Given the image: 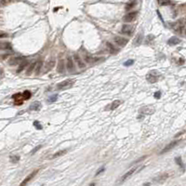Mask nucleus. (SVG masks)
I'll list each match as a JSON object with an SVG mask.
<instances>
[{
    "label": "nucleus",
    "mask_w": 186,
    "mask_h": 186,
    "mask_svg": "<svg viewBox=\"0 0 186 186\" xmlns=\"http://www.w3.org/2000/svg\"><path fill=\"white\" fill-rule=\"evenodd\" d=\"M66 67H67V70L69 72H74L75 71V65H74V61L72 60L71 57H68L67 58V63H66Z\"/></svg>",
    "instance_id": "obj_12"
},
{
    "label": "nucleus",
    "mask_w": 186,
    "mask_h": 186,
    "mask_svg": "<svg viewBox=\"0 0 186 186\" xmlns=\"http://www.w3.org/2000/svg\"><path fill=\"white\" fill-rule=\"evenodd\" d=\"M144 167H142V166H141V167H132L130 170H129L125 175L122 177V181H125L126 179H128L129 177H130L131 175H133L134 173H137L138 171H140L141 169H142Z\"/></svg>",
    "instance_id": "obj_4"
},
{
    "label": "nucleus",
    "mask_w": 186,
    "mask_h": 186,
    "mask_svg": "<svg viewBox=\"0 0 186 186\" xmlns=\"http://www.w3.org/2000/svg\"><path fill=\"white\" fill-rule=\"evenodd\" d=\"M102 171H104V167H100V168L99 169L98 171H97V173H96V176H98L99 174H100V173H101Z\"/></svg>",
    "instance_id": "obj_39"
},
{
    "label": "nucleus",
    "mask_w": 186,
    "mask_h": 186,
    "mask_svg": "<svg viewBox=\"0 0 186 186\" xmlns=\"http://www.w3.org/2000/svg\"><path fill=\"white\" fill-rule=\"evenodd\" d=\"M74 61H75V62L76 63V65L78 66L79 69H84V68H86V64H85L84 61H83L77 54L74 55Z\"/></svg>",
    "instance_id": "obj_7"
},
{
    "label": "nucleus",
    "mask_w": 186,
    "mask_h": 186,
    "mask_svg": "<svg viewBox=\"0 0 186 186\" xmlns=\"http://www.w3.org/2000/svg\"><path fill=\"white\" fill-rule=\"evenodd\" d=\"M68 152V150L67 149H64V150H60V151H58V152H56V153L51 156V158H57V157H60V156H62V155H64L66 154Z\"/></svg>",
    "instance_id": "obj_17"
},
{
    "label": "nucleus",
    "mask_w": 186,
    "mask_h": 186,
    "mask_svg": "<svg viewBox=\"0 0 186 186\" xmlns=\"http://www.w3.org/2000/svg\"><path fill=\"white\" fill-rule=\"evenodd\" d=\"M27 65H28V62L27 61H22L20 66H19V68L17 69V73H21L22 70H24V68L27 67Z\"/></svg>",
    "instance_id": "obj_24"
},
{
    "label": "nucleus",
    "mask_w": 186,
    "mask_h": 186,
    "mask_svg": "<svg viewBox=\"0 0 186 186\" xmlns=\"http://www.w3.org/2000/svg\"><path fill=\"white\" fill-rule=\"evenodd\" d=\"M179 142H180L179 141H173V142H169L167 145H166V147L160 152V153H167V152H168V151H170V150H172Z\"/></svg>",
    "instance_id": "obj_8"
},
{
    "label": "nucleus",
    "mask_w": 186,
    "mask_h": 186,
    "mask_svg": "<svg viewBox=\"0 0 186 186\" xmlns=\"http://www.w3.org/2000/svg\"><path fill=\"white\" fill-rule=\"evenodd\" d=\"M41 108V103L39 101H34L31 104L30 108L29 109L32 110V111H38V110Z\"/></svg>",
    "instance_id": "obj_16"
},
{
    "label": "nucleus",
    "mask_w": 186,
    "mask_h": 186,
    "mask_svg": "<svg viewBox=\"0 0 186 186\" xmlns=\"http://www.w3.org/2000/svg\"><path fill=\"white\" fill-rule=\"evenodd\" d=\"M83 58H84V61L88 63H92L94 62V58H92L91 56L88 53H83Z\"/></svg>",
    "instance_id": "obj_19"
},
{
    "label": "nucleus",
    "mask_w": 186,
    "mask_h": 186,
    "mask_svg": "<svg viewBox=\"0 0 186 186\" xmlns=\"http://www.w3.org/2000/svg\"><path fill=\"white\" fill-rule=\"evenodd\" d=\"M22 97L25 99V100H29V99L31 98V92L29 90H25L22 93Z\"/></svg>",
    "instance_id": "obj_26"
},
{
    "label": "nucleus",
    "mask_w": 186,
    "mask_h": 186,
    "mask_svg": "<svg viewBox=\"0 0 186 186\" xmlns=\"http://www.w3.org/2000/svg\"><path fill=\"white\" fill-rule=\"evenodd\" d=\"M136 5V1H131L130 3H129L128 5H127V7H126V10H131L132 8L134 7Z\"/></svg>",
    "instance_id": "obj_32"
},
{
    "label": "nucleus",
    "mask_w": 186,
    "mask_h": 186,
    "mask_svg": "<svg viewBox=\"0 0 186 186\" xmlns=\"http://www.w3.org/2000/svg\"><path fill=\"white\" fill-rule=\"evenodd\" d=\"M180 43H181V40H180L179 38L175 37V36L169 38L168 41H167V44L170 45V46H175V45H178V44H180Z\"/></svg>",
    "instance_id": "obj_15"
},
{
    "label": "nucleus",
    "mask_w": 186,
    "mask_h": 186,
    "mask_svg": "<svg viewBox=\"0 0 186 186\" xmlns=\"http://www.w3.org/2000/svg\"><path fill=\"white\" fill-rule=\"evenodd\" d=\"M106 46H107V48H108L109 51L112 53V54H116V53L119 51V49H118V48H116L115 47H114V45H112L110 42H107V43H106Z\"/></svg>",
    "instance_id": "obj_14"
},
{
    "label": "nucleus",
    "mask_w": 186,
    "mask_h": 186,
    "mask_svg": "<svg viewBox=\"0 0 186 186\" xmlns=\"http://www.w3.org/2000/svg\"><path fill=\"white\" fill-rule=\"evenodd\" d=\"M114 43L119 46V47H125L126 45L128 44L129 42V39L126 38V37H122V36H114Z\"/></svg>",
    "instance_id": "obj_2"
},
{
    "label": "nucleus",
    "mask_w": 186,
    "mask_h": 186,
    "mask_svg": "<svg viewBox=\"0 0 186 186\" xmlns=\"http://www.w3.org/2000/svg\"><path fill=\"white\" fill-rule=\"evenodd\" d=\"M175 162L177 164L179 165L181 167H182L183 169H184V166H183V163H182V161H181V158L180 157V156H178V157H176L175 158Z\"/></svg>",
    "instance_id": "obj_27"
},
{
    "label": "nucleus",
    "mask_w": 186,
    "mask_h": 186,
    "mask_svg": "<svg viewBox=\"0 0 186 186\" xmlns=\"http://www.w3.org/2000/svg\"><path fill=\"white\" fill-rule=\"evenodd\" d=\"M168 174L167 173H165V174H162V175H160L159 177H157V178H155L154 179V181L155 182H161V181H164L165 180H167V178H168Z\"/></svg>",
    "instance_id": "obj_21"
},
{
    "label": "nucleus",
    "mask_w": 186,
    "mask_h": 186,
    "mask_svg": "<svg viewBox=\"0 0 186 186\" xmlns=\"http://www.w3.org/2000/svg\"><path fill=\"white\" fill-rule=\"evenodd\" d=\"M22 96V95L21 94V93H17V94H15V95H13V96H12V98L14 99L15 100H20V99H21Z\"/></svg>",
    "instance_id": "obj_35"
},
{
    "label": "nucleus",
    "mask_w": 186,
    "mask_h": 186,
    "mask_svg": "<svg viewBox=\"0 0 186 186\" xmlns=\"http://www.w3.org/2000/svg\"><path fill=\"white\" fill-rule=\"evenodd\" d=\"M119 105H121V100H114V101H113V103L111 104L110 109L111 110L116 109V108H118V107H119Z\"/></svg>",
    "instance_id": "obj_25"
},
{
    "label": "nucleus",
    "mask_w": 186,
    "mask_h": 186,
    "mask_svg": "<svg viewBox=\"0 0 186 186\" xmlns=\"http://www.w3.org/2000/svg\"><path fill=\"white\" fill-rule=\"evenodd\" d=\"M33 126H34L35 129H42V126L39 124L38 121H34V122H33Z\"/></svg>",
    "instance_id": "obj_33"
},
{
    "label": "nucleus",
    "mask_w": 186,
    "mask_h": 186,
    "mask_svg": "<svg viewBox=\"0 0 186 186\" xmlns=\"http://www.w3.org/2000/svg\"><path fill=\"white\" fill-rule=\"evenodd\" d=\"M73 84H74V82L72 80H65V81H62V82L59 83L57 85V88L62 89H62H67V88H71L73 86Z\"/></svg>",
    "instance_id": "obj_3"
},
{
    "label": "nucleus",
    "mask_w": 186,
    "mask_h": 186,
    "mask_svg": "<svg viewBox=\"0 0 186 186\" xmlns=\"http://www.w3.org/2000/svg\"><path fill=\"white\" fill-rule=\"evenodd\" d=\"M19 160H20V156L19 155H11L10 156L11 163H17Z\"/></svg>",
    "instance_id": "obj_29"
},
{
    "label": "nucleus",
    "mask_w": 186,
    "mask_h": 186,
    "mask_svg": "<svg viewBox=\"0 0 186 186\" xmlns=\"http://www.w3.org/2000/svg\"><path fill=\"white\" fill-rule=\"evenodd\" d=\"M37 172H38V170H34V171H33L32 173H30L29 175L25 178V180H24L22 183H21V185H25V184H27V183H28V182H29V181H30L33 179V177L37 174Z\"/></svg>",
    "instance_id": "obj_13"
},
{
    "label": "nucleus",
    "mask_w": 186,
    "mask_h": 186,
    "mask_svg": "<svg viewBox=\"0 0 186 186\" xmlns=\"http://www.w3.org/2000/svg\"><path fill=\"white\" fill-rule=\"evenodd\" d=\"M35 66H36V62H32L30 65L27 67V70H26V75L27 76H29V75L32 74V72L35 69Z\"/></svg>",
    "instance_id": "obj_18"
},
{
    "label": "nucleus",
    "mask_w": 186,
    "mask_h": 186,
    "mask_svg": "<svg viewBox=\"0 0 186 186\" xmlns=\"http://www.w3.org/2000/svg\"><path fill=\"white\" fill-rule=\"evenodd\" d=\"M8 36H9V34L7 33L0 31V38H6V37H8Z\"/></svg>",
    "instance_id": "obj_36"
},
{
    "label": "nucleus",
    "mask_w": 186,
    "mask_h": 186,
    "mask_svg": "<svg viewBox=\"0 0 186 186\" xmlns=\"http://www.w3.org/2000/svg\"><path fill=\"white\" fill-rule=\"evenodd\" d=\"M153 112H154V109L150 106H144L139 111V113L142 114H153Z\"/></svg>",
    "instance_id": "obj_9"
},
{
    "label": "nucleus",
    "mask_w": 186,
    "mask_h": 186,
    "mask_svg": "<svg viewBox=\"0 0 186 186\" xmlns=\"http://www.w3.org/2000/svg\"><path fill=\"white\" fill-rule=\"evenodd\" d=\"M11 2H12V0H0V6H2V7L8 6Z\"/></svg>",
    "instance_id": "obj_30"
},
{
    "label": "nucleus",
    "mask_w": 186,
    "mask_h": 186,
    "mask_svg": "<svg viewBox=\"0 0 186 186\" xmlns=\"http://www.w3.org/2000/svg\"><path fill=\"white\" fill-rule=\"evenodd\" d=\"M137 17V12L136 11H132V12H129L128 14H126L124 16V22H132Z\"/></svg>",
    "instance_id": "obj_6"
},
{
    "label": "nucleus",
    "mask_w": 186,
    "mask_h": 186,
    "mask_svg": "<svg viewBox=\"0 0 186 186\" xmlns=\"http://www.w3.org/2000/svg\"><path fill=\"white\" fill-rule=\"evenodd\" d=\"M57 71H58V73H63L64 72V62H63V60L59 61Z\"/></svg>",
    "instance_id": "obj_20"
},
{
    "label": "nucleus",
    "mask_w": 186,
    "mask_h": 186,
    "mask_svg": "<svg viewBox=\"0 0 186 186\" xmlns=\"http://www.w3.org/2000/svg\"><path fill=\"white\" fill-rule=\"evenodd\" d=\"M160 97H161V92H160V91H156V92L154 93V98L159 99Z\"/></svg>",
    "instance_id": "obj_38"
},
{
    "label": "nucleus",
    "mask_w": 186,
    "mask_h": 186,
    "mask_svg": "<svg viewBox=\"0 0 186 186\" xmlns=\"http://www.w3.org/2000/svg\"><path fill=\"white\" fill-rule=\"evenodd\" d=\"M157 1L161 6H167L170 4V0H157Z\"/></svg>",
    "instance_id": "obj_31"
},
{
    "label": "nucleus",
    "mask_w": 186,
    "mask_h": 186,
    "mask_svg": "<svg viewBox=\"0 0 186 186\" xmlns=\"http://www.w3.org/2000/svg\"><path fill=\"white\" fill-rule=\"evenodd\" d=\"M57 99H58V94H54V95L50 96L49 98L48 99V101L50 102V103H52V102H54V101L57 100Z\"/></svg>",
    "instance_id": "obj_28"
},
{
    "label": "nucleus",
    "mask_w": 186,
    "mask_h": 186,
    "mask_svg": "<svg viewBox=\"0 0 186 186\" xmlns=\"http://www.w3.org/2000/svg\"><path fill=\"white\" fill-rule=\"evenodd\" d=\"M42 66H43V62L42 61H39L38 62H36V66H35V75H39L40 72H41V69H42Z\"/></svg>",
    "instance_id": "obj_22"
},
{
    "label": "nucleus",
    "mask_w": 186,
    "mask_h": 186,
    "mask_svg": "<svg viewBox=\"0 0 186 186\" xmlns=\"http://www.w3.org/2000/svg\"><path fill=\"white\" fill-rule=\"evenodd\" d=\"M121 32L125 34H128V35H131L133 32H134V27L130 25V24H124L122 26V30Z\"/></svg>",
    "instance_id": "obj_5"
},
{
    "label": "nucleus",
    "mask_w": 186,
    "mask_h": 186,
    "mask_svg": "<svg viewBox=\"0 0 186 186\" xmlns=\"http://www.w3.org/2000/svg\"><path fill=\"white\" fill-rule=\"evenodd\" d=\"M134 63V61L133 60H129V61H127V62H124V65L125 66H130L132 65Z\"/></svg>",
    "instance_id": "obj_34"
},
{
    "label": "nucleus",
    "mask_w": 186,
    "mask_h": 186,
    "mask_svg": "<svg viewBox=\"0 0 186 186\" xmlns=\"http://www.w3.org/2000/svg\"><path fill=\"white\" fill-rule=\"evenodd\" d=\"M142 34H139V35H138L137 42H135V44L137 45V46H138V45H140V44H141V42H142Z\"/></svg>",
    "instance_id": "obj_37"
},
{
    "label": "nucleus",
    "mask_w": 186,
    "mask_h": 186,
    "mask_svg": "<svg viewBox=\"0 0 186 186\" xmlns=\"http://www.w3.org/2000/svg\"><path fill=\"white\" fill-rule=\"evenodd\" d=\"M41 147H42L41 145H38V146H36V147H35V148L33 149V152H32V153H35V152H36V151H38V149H40Z\"/></svg>",
    "instance_id": "obj_40"
},
{
    "label": "nucleus",
    "mask_w": 186,
    "mask_h": 186,
    "mask_svg": "<svg viewBox=\"0 0 186 186\" xmlns=\"http://www.w3.org/2000/svg\"><path fill=\"white\" fill-rule=\"evenodd\" d=\"M22 61H23L22 57H14V58H11L9 61V64L11 66H15L17 64H20Z\"/></svg>",
    "instance_id": "obj_10"
},
{
    "label": "nucleus",
    "mask_w": 186,
    "mask_h": 186,
    "mask_svg": "<svg viewBox=\"0 0 186 186\" xmlns=\"http://www.w3.org/2000/svg\"><path fill=\"white\" fill-rule=\"evenodd\" d=\"M158 78H159V75L156 71H151L146 75V80L151 84L155 83L158 80Z\"/></svg>",
    "instance_id": "obj_1"
},
{
    "label": "nucleus",
    "mask_w": 186,
    "mask_h": 186,
    "mask_svg": "<svg viewBox=\"0 0 186 186\" xmlns=\"http://www.w3.org/2000/svg\"><path fill=\"white\" fill-rule=\"evenodd\" d=\"M11 44L9 42H0V49H11Z\"/></svg>",
    "instance_id": "obj_23"
},
{
    "label": "nucleus",
    "mask_w": 186,
    "mask_h": 186,
    "mask_svg": "<svg viewBox=\"0 0 186 186\" xmlns=\"http://www.w3.org/2000/svg\"><path fill=\"white\" fill-rule=\"evenodd\" d=\"M54 65H55L54 59H50L49 61H48L47 63H46V66H45V73H48L50 70H52V68L54 67Z\"/></svg>",
    "instance_id": "obj_11"
}]
</instances>
